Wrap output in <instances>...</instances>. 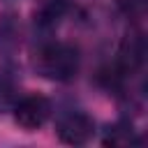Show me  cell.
<instances>
[{
    "label": "cell",
    "instance_id": "1",
    "mask_svg": "<svg viewBox=\"0 0 148 148\" xmlns=\"http://www.w3.org/2000/svg\"><path fill=\"white\" fill-rule=\"evenodd\" d=\"M79 51L60 39H42L32 51V67L39 76L58 83H67L79 74Z\"/></svg>",
    "mask_w": 148,
    "mask_h": 148
},
{
    "label": "cell",
    "instance_id": "2",
    "mask_svg": "<svg viewBox=\"0 0 148 148\" xmlns=\"http://www.w3.org/2000/svg\"><path fill=\"white\" fill-rule=\"evenodd\" d=\"M12 111H14V123H16L21 130H25V132H37V130L44 127L46 120L51 118L53 104H51L49 97L35 92V95H25V97L16 99L14 106H12Z\"/></svg>",
    "mask_w": 148,
    "mask_h": 148
},
{
    "label": "cell",
    "instance_id": "3",
    "mask_svg": "<svg viewBox=\"0 0 148 148\" xmlns=\"http://www.w3.org/2000/svg\"><path fill=\"white\" fill-rule=\"evenodd\" d=\"M58 139L67 146H83L95 134V120L86 111H67L56 123Z\"/></svg>",
    "mask_w": 148,
    "mask_h": 148
},
{
    "label": "cell",
    "instance_id": "4",
    "mask_svg": "<svg viewBox=\"0 0 148 148\" xmlns=\"http://www.w3.org/2000/svg\"><path fill=\"white\" fill-rule=\"evenodd\" d=\"M134 143H139V136L130 120H118L113 125H106V130L102 134V146H106V148H125V146H134Z\"/></svg>",
    "mask_w": 148,
    "mask_h": 148
},
{
    "label": "cell",
    "instance_id": "5",
    "mask_svg": "<svg viewBox=\"0 0 148 148\" xmlns=\"http://www.w3.org/2000/svg\"><path fill=\"white\" fill-rule=\"evenodd\" d=\"M143 39L139 37V35H127L125 39H123V46H120V58H118V67L125 72V74H130V72H134L139 65H141V60H143Z\"/></svg>",
    "mask_w": 148,
    "mask_h": 148
},
{
    "label": "cell",
    "instance_id": "6",
    "mask_svg": "<svg viewBox=\"0 0 148 148\" xmlns=\"http://www.w3.org/2000/svg\"><path fill=\"white\" fill-rule=\"evenodd\" d=\"M67 12V0H42L35 9V25L42 30H53Z\"/></svg>",
    "mask_w": 148,
    "mask_h": 148
},
{
    "label": "cell",
    "instance_id": "7",
    "mask_svg": "<svg viewBox=\"0 0 148 148\" xmlns=\"http://www.w3.org/2000/svg\"><path fill=\"white\" fill-rule=\"evenodd\" d=\"M16 102V72L12 65L0 62V109L14 106Z\"/></svg>",
    "mask_w": 148,
    "mask_h": 148
},
{
    "label": "cell",
    "instance_id": "8",
    "mask_svg": "<svg viewBox=\"0 0 148 148\" xmlns=\"http://www.w3.org/2000/svg\"><path fill=\"white\" fill-rule=\"evenodd\" d=\"M18 37V25L14 21V16H2L0 18V49H12L16 46Z\"/></svg>",
    "mask_w": 148,
    "mask_h": 148
}]
</instances>
